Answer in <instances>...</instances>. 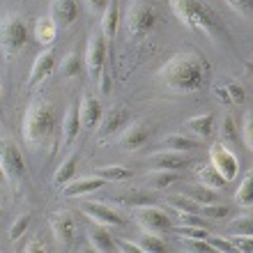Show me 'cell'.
<instances>
[{
  "instance_id": "obj_1",
  "label": "cell",
  "mask_w": 253,
  "mask_h": 253,
  "mask_svg": "<svg viewBox=\"0 0 253 253\" xmlns=\"http://www.w3.org/2000/svg\"><path fill=\"white\" fill-rule=\"evenodd\" d=\"M207 79H210V62L193 51L173 55L157 72V81L161 85L177 94L196 92L198 87L205 85Z\"/></svg>"
},
{
  "instance_id": "obj_2",
  "label": "cell",
  "mask_w": 253,
  "mask_h": 253,
  "mask_svg": "<svg viewBox=\"0 0 253 253\" xmlns=\"http://www.w3.org/2000/svg\"><path fill=\"white\" fill-rule=\"evenodd\" d=\"M170 7L182 26H187L193 33L205 35L212 42L226 37V28L221 23L219 14L203 0H170Z\"/></svg>"
},
{
  "instance_id": "obj_3",
  "label": "cell",
  "mask_w": 253,
  "mask_h": 253,
  "mask_svg": "<svg viewBox=\"0 0 253 253\" xmlns=\"http://www.w3.org/2000/svg\"><path fill=\"white\" fill-rule=\"evenodd\" d=\"M53 126H55L53 106L44 99L30 101V106L26 108V115H23V140H26V145L30 147L44 145L53 136Z\"/></svg>"
},
{
  "instance_id": "obj_4",
  "label": "cell",
  "mask_w": 253,
  "mask_h": 253,
  "mask_svg": "<svg viewBox=\"0 0 253 253\" xmlns=\"http://www.w3.org/2000/svg\"><path fill=\"white\" fill-rule=\"evenodd\" d=\"M0 168L5 173L7 184H12L14 189H21V184L26 180V161H23L19 145L5 136L0 138Z\"/></svg>"
},
{
  "instance_id": "obj_5",
  "label": "cell",
  "mask_w": 253,
  "mask_h": 253,
  "mask_svg": "<svg viewBox=\"0 0 253 253\" xmlns=\"http://www.w3.org/2000/svg\"><path fill=\"white\" fill-rule=\"evenodd\" d=\"M28 44V26L21 21V16H5L0 21V51L5 58L19 55Z\"/></svg>"
},
{
  "instance_id": "obj_6",
  "label": "cell",
  "mask_w": 253,
  "mask_h": 253,
  "mask_svg": "<svg viewBox=\"0 0 253 253\" xmlns=\"http://www.w3.org/2000/svg\"><path fill=\"white\" fill-rule=\"evenodd\" d=\"M157 26V12H154L152 5L147 2H131L126 7V14H125V30L129 37L133 40H143L145 35H150Z\"/></svg>"
},
{
  "instance_id": "obj_7",
  "label": "cell",
  "mask_w": 253,
  "mask_h": 253,
  "mask_svg": "<svg viewBox=\"0 0 253 253\" xmlns=\"http://www.w3.org/2000/svg\"><path fill=\"white\" fill-rule=\"evenodd\" d=\"M210 164L216 168V173L226 182H233L240 173V159L230 152V147L223 140H219V143H214L210 147Z\"/></svg>"
},
{
  "instance_id": "obj_8",
  "label": "cell",
  "mask_w": 253,
  "mask_h": 253,
  "mask_svg": "<svg viewBox=\"0 0 253 253\" xmlns=\"http://www.w3.org/2000/svg\"><path fill=\"white\" fill-rule=\"evenodd\" d=\"M85 69L92 79H99L104 62H106V37L101 33H90L87 37V48H85Z\"/></svg>"
},
{
  "instance_id": "obj_9",
  "label": "cell",
  "mask_w": 253,
  "mask_h": 253,
  "mask_svg": "<svg viewBox=\"0 0 253 253\" xmlns=\"http://www.w3.org/2000/svg\"><path fill=\"white\" fill-rule=\"evenodd\" d=\"M133 219L138 221V226L145 230V233H166L168 228H170V219H168V214L159 207H152V205H140L136 207V212H133Z\"/></svg>"
},
{
  "instance_id": "obj_10",
  "label": "cell",
  "mask_w": 253,
  "mask_h": 253,
  "mask_svg": "<svg viewBox=\"0 0 253 253\" xmlns=\"http://www.w3.org/2000/svg\"><path fill=\"white\" fill-rule=\"evenodd\" d=\"M48 226H51V233L55 237V244L60 249H69L74 242V235H76V226H74V216L65 210L51 214L48 219Z\"/></svg>"
},
{
  "instance_id": "obj_11",
  "label": "cell",
  "mask_w": 253,
  "mask_h": 253,
  "mask_svg": "<svg viewBox=\"0 0 253 253\" xmlns=\"http://www.w3.org/2000/svg\"><path fill=\"white\" fill-rule=\"evenodd\" d=\"M126 125H129V111L125 106H113L111 111L101 115L97 136H99V140H106L111 136H115L120 129H125Z\"/></svg>"
},
{
  "instance_id": "obj_12",
  "label": "cell",
  "mask_w": 253,
  "mask_h": 253,
  "mask_svg": "<svg viewBox=\"0 0 253 253\" xmlns=\"http://www.w3.org/2000/svg\"><path fill=\"white\" fill-rule=\"evenodd\" d=\"M81 212L85 214L92 223H99V226H113V228L125 226V219H122L120 214L115 212V210H111V207L101 205V203H83Z\"/></svg>"
},
{
  "instance_id": "obj_13",
  "label": "cell",
  "mask_w": 253,
  "mask_h": 253,
  "mask_svg": "<svg viewBox=\"0 0 253 253\" xmlns=\"http://www.w3.org/2000/svg\"><path fill=\"white\" fill-rule=\"evenodd\" d=\"M55 69V51L53 48H46V51H42L37 58H35L33 62V69H30V76H28V83L26 87L30 90V87L40 85V83H44V81L53 74Z\"/></svg>"
},
{
  "instance_id": "obj_14",
  "label": "cell",
  "mask_w": 253,
  "mask_h": 253,
  "mask_svg": "<svg viewBox=\"0 0 253 253\" xmlns=\"http://www.w3.org/2000/svg\"><path fill=\"white\" fill-rule=\"evenodd\" d=\"M150 138V129H147L143 122H129L125 126V131L118 136V145L125 150V152H136L147 143Z\"/></svg>"
},
{
  "instance_id": "obj_15",
  "label": "cell",
  "mask_w": 253,
  "mask_h": 253,
  "mask_svg": "<svg viewBox=\"0 0 253 253\" xmlns=\"http://www.w3.org/2000/svg\"><path fill=\"white\" fill-rule=\"evenodd\" d=\"M101 115H104V108H101V101L92 94H83L79 104V120H81V129H87L92 131L94 126L99 125Z\"/></svg>"
},
{
  "instance_id": "obj_16",
  "label": "cell",
  "mask_w": 253,
  "mask_h": 253,
  "mask_svg": "<svg viewBox=\"0 0 253 253\" xmlns=\"http://www.w3.org/2000/svg\"><path fill=\"white\" fill-rule=\"evenodd\" d=\"M152 170H182L189 166V157L184 152H173V150H161L150 157Z\"/></svg>"
},
{
  "instance_id": "obj_17",
  "label": "cell",
  "mask_w": 253,
  "mask_h": 253,
  "mask_svg": "<svg viewBox=\"0 0 253 253\" xmlns=\"http://www.w3.org/2000/svg\"><path fill=\"white\" fill-rule=\"evenodd\" d=\"M51 19L55 21L58 28L72 26L79 19V5L76 0H53L51 2Z\"/></svg>"
},
{
  "instance_id": "obj_18",
  "label": "cell",
  "mask_w": 253,
  "mask_h": 253,
  "mask_svg": "<svg viewBox=\"0 0 253 253\" xmlns=\"http://www.w3.org/2000/svg\"><path fill=\"white\" fill-rule=\"evenodd\" d=\"M87 244L90 249L97 253H108V251H115V237L108 233L106 226H99V223H92L87 228Z\"/></svg>"
},
{
  "instance_id": "obj_19",
  "label": "cell",
  "mask_w": 253,
  "mask_h": 253,
  "mask_svg": "<svg viewBox=\"0 0 253 253\" xmlns=\"http://www.w3.org/2000/svg\"><path fill=\"white\" fill-rule=\"evenodd\" d=\"M106 184V180L97 177H81V180H69L62 187V196H83V193H92Z\"/></svg>"
},
{
  "instance_id": "obj_20",
  "label": "cell",
  "mask_w": 253,
  "mask_h": 253,
  "mask_svg": "<svg viewBox=\"0 0 253 253\" xmlns=\"http://www.w3.org/2000/svg\"><path fill=\"white\" fill-rule=\"evenodd\" d=\"M81 131V120H79V106L69 104L65 113V120H62V145H72L76 136Z\"/></svg>"
},
{
  "instance_id": "obj_21",
  "label": "cell",
  "mask_w": 253,
  "mask_h": 253,
  "mask_svg": "<svg viewBox=\"0 0 253 253\" xmlns=\"http://www.w3.org/2000/svg\"><path fill=\"white\" fill-rule=\"evenodd\" d=\"M118 21H120V9H118V0L106 2L104 12H101V35L111 40L118 30Z\"/></svg>"
},
{
  "instance_id": "obj_22",
  "label": "cell",
  "mask_w": 253,
  "mask_h": 253,
  "mask_svg": "<svg viewBox=\"0 0 253 253\" xmlns=\"http://www.w3.org/2000/svg\"><path fill=\"white\" fill-rule=\"evenodd\" d=\"M55 37H58V26H55V21L51 19V16L37 19V23H35V40L40 42V44H44V46H51L55 42Z\"/></svg>"
},
{
  "instance_id": "obj_23",
  "label": "cell",
  "mask_w": 253,
  "mask_h": 253,
  "mask_svg": "<svg viewBox=\"0 0 253 253\" xmlns=\"http://www.w3.org/2000/svg\"><path fill=\"white\" fill-rule=\"evenodd\" d=\"M184 129L193 133V136H198V138H207L210 133L214 131V115L212 113H205V115H193L184 122Z\"/></svg>"
},
{
  "instance_id": "obj_24",
  "label": "cell",
  "mask_w": 253,
  "mask_h": 253,
  "mask_svg": "<svg viewBox=\"0 0 253 253\" xmlns=\"http://www.w3.org/2000/svg\"><path fill=\"white\" fill-rule=\"evenodd\" d=\"M196 177H198V182L200 184H205V187H210V189H214V191H223L226 189V184L228 182L221 177L219 173H216V168L210 164V166H198L196 168Z\"/></svg>"
},
{
  "instance_id": "obj_25",
  "label": "cell",
  "mask_w": 253,
  "mask_h": 253,
  "mask_svg": "<svg viewBox=\"0 0 253 253\" xmlns=\"http://www.w3.org/2000/svg\"><path fill=\"white\" fill-rule=\"evenodd\" d=\"M76 164H79V154H69L60 166L55 168L53 173V187H65L69 180H74V173H76Z\"/></svg>"
},
{
  "instance_id": "obj_26",
  "label": "cell",
  "mask_w": 253,
  "mask_h": 253,
  "mask_svg": "<svg viewBox=\"0 0 253 253\" xmlns=\"http://www.w3.org/2000/svg\"><path fill=\"white\" fill-rule=\"evenodd\" d=\"M184 196L191 198L196 205H207V203H216L219 200V193L214 189L205 187V184H191V187L184 189Z\"/></svg>"
},
{
  "instance_id": "obj_27",
  "label": "cell",
  "mask_w": 253,
  "mask_h": 253,
  "mask_svg": "<svg viewBox=\"0 0 253 253\" xmlns=\"http://www.w3.org/2000/svg\"><path fill=\"white\" fill-rule=\"evenodd\" d=\"M180 180V173L177 170H152V173L145 175V184L152 189H166L170 184Z\"/></svg>"
},
{
  "instance_id": "obj_28",
  "label": "cell",
  "mask_w": 253,
  "mask_h": 253,
  "mask_svg": "<svg viewBox=\"0 0 253 253\" xmlns=\"http://www.w3.org/2000/svg\"><path fill=\"white\" fill-rule=\"evenodd\" d=\"M133 244H136V249H138L140 253H164L166 251V242L161 240L159 235L145 233V230H143V235H140Z\"/></svg>"
},
{
  "instance_id": "obj_29",
  "label": "cell",
  "mask_w": 253,
  "mask_h": 253,
  "mask_svg": "<svg viewBox=\"0 0 253 253\" xmlns=\"http://www.w3.org/2000/svg\"><path fill=\"white\" fill-rule=\"evenodd\" d=\"M161 147L164 150H173V152H191L196 147V140L191 136H184V133H170L161 140Z\"/></svg>"
},
{
  "instance_id": "obj_30",
  "label": "cell",
  "mask_w": 253,
  "mask_h": 253,
  "mask_svg": "<svg viewBox=\"0 0 253 253\" xmlns=\"http://www.w3.org/2000/svg\"><path fill=\"white\" fill-rule=\"evenodd\" d=\"M97 175L106 182H125V180H129L133 173L126 166H120V164H108V166H101L99 170H97Z\"/></svg>"
},
{
  "instance_id": "obj_31",
  "label": "cell",
  "mask_w": 253,
  "mask_h": 253,
  "mask_svg": "<svg viewBox=\"0 0 253 253\" xmlns=\"http://www.w3.org/2000/svg\"><path fill=\"white\" fill-rule=\"evenodd\" d=\"M235 203L240 207H251L253 205V173L249 170L242 180L240 189L235 191Z\"/></svg>"
},
{
  "instance_id": "obj_32",
  "label": "cell",
  "mask_w": 253,
  "mask_h": 253,
  "mask_svg": "<svg viewBox=\"0 0 253 253\" xmlns=\"http://www.w3.org/2000/svg\"><path fill=\"white\" fill-rule=\"evenodd\" d=\"M198 214H200V216H205V219L221 221V219H226L228 214H230V207H228V205H221L219 200H216V203H207V205H200V207H198Z\"/></svg>"
},
{
  "instance_id": "obj_33",
  "label": "cell",
  "mask_w": 253,
  "mask_h": 253,
  "mask_svg": "<svg viewBox=\"0 0 253 253\" xmlns=\"http://www.w3.org/2000/svg\"><path fill=\"white\" fill-rule=\"evenodd\" d=\"M81 69H83V60H81L79 53H67L65 60L60 62V74L65 76V79H72V76H76V74H81Z\"/></svg>"
},
{
  "instance_id": "obj_34",
  "label": "cell",
  "mask_w": 253,
  "mask_h": 253,
  "mask_svg": "<svg viewBox=\"0 0 253 253\" xmlns=\"http://www.w3.org/2000/svg\"><path fill=\"white\" fill-rule=\"evenodd\" d=\"M166 205L168 207H173V210H177V212H191V214H198V207L191 198H187L184 193H180V196H168L166 198Z\"/></svg>"
},
{
  "instance_id": "obj_35",
  "label": "cell",
  "mask_w": 253,
  "mask_h": 253,
  "mask_svg": "<svg viewBox=\"0 0 253 253\" xmlns=\"http://www.w3.org/2000/svg\"><path fill=\"white\" fill-rule=\"evenodd\" d=\"M28 226H30V214L28 212H23V214H19L16 219H14V223H12V228H9V240L12 242H16L21 237V235L28 230Z\"/></svg>"
},
{
  "instance_id": "obj_36",
  "label": "cell",
  "mask_w": 253,
  "mask_h": 253,
  "mask_svg": "<svg viewBox=\"0 0 253 253\" xmlns=\"http://www.w3.org/2000/svg\"><path fill=\"white\" fill-rule=\"evenodd\" d=\"M228 242L233 244V251H242V253H251L253 251V235H230Z\"/></svg>"
},
{
  "instance_id": "obj_37",
  "label": "cell",
  "mask_w": 253,
  "mask_h": 253,
  "mask_svg": "<svg viewBox=\"0 0 253 253\" xmlns=\"http://www.w3.org/2000/svg\"><path fill=\"white\" fill-rule=\"evenodd\" d=\"M177 233L182 237H189V240H205L210 235V230L203 226H177Z\"/></svg>"
},
{
  "instance_id": "obj_38",
  "label": "cell",
  "mask_w": 253,
  "mask_h": 253,
  "mask_svg": "<svg viewBox=\"0 0 253 253\" xmlns=\"http://www.w3.org/2000/svg\"><path fill=\"white\" fill-rule=\"evenodd\" d=\"M118 200H122L125 205H131V207H140V205L152 203V198H150V196H145V193H138V191H131V193H125V196H118Z\"/></svg>"
},
{
  "instance_id": "obj_39",
  "label": "cell",
  "mask_w": 253,
  "mask_h": 253,
  "mask_svg": "<svg viewBox=\"0 0 253 253\" xmlns=\"http://www.w3.org/2000/svg\"><path fill=\"white\" fill-rule=\"evenodd\" d=\"M221 140H230V143L240 140V133L235 129L233 118H223V122H221Z\"/></svg>"
},
{
  "instance_id": "obj_40",
  "label": "cell",
  "mask_w": 253,
  "mask_h": 253,
  "mask_svg": "<svg viewBox=\"0 0 253 253\" xmlns=\"http://www.w3.org/2000/svg\"><path fill=\"white\" fill-rule=\"evenodd\" d=\"M242 143L247 150H253V115H244V125H242Z\"/></svg>"
},
{
  "instance_id": "obj_41",
  "label": "cell",
  "mask_w": 253,
  "mask_h": 253,
  "mask_svg": "<svg viewBox=\"0 0 253 253\" xmlns=\"http://www.w3.org/2000/svg\"><path fill=\"white\" fill-rule=\"evenodd\" d=\"M226 2L233 7V9L240 14V16H244V19H251V14H253V0H226Z\"/></svg>"
},
{
  "instance_id": "obj_42",
  "label": "cell",
  "mask_w": 253,
  "mask_h": 253,
  "mask_svg": "<svg viewBox=\"0 0 253 253\" xmlns=\"http://www.w3.org/2000/svg\"><path fill=\"white\" fill-rule=\"evenodd\" d=\"M205 240H207V244L212 247V251H233V244L228 242V237H214V235H207Z\"/></svg>"
},
{
  "instance_id": "obj_43",
  "label": "cell",
  "mask_w": 253,
  "mask_h": 253,
  "mask_svg": "<svg viewBox=\"0 0 253 253\" xmlns=\"http://www.w3.org/2000/svg\"><path fill=\"white\" fill-rule=\"evenodd\" d=\"M233 233H235V235H253L251 216H242V219H235Z\"/></svg>"
},
{
  "instance_id": "obj_44",
  "label": "cell",
  "mask_w": 253,
  "mask_h": 253,
  "mask_svg": "<svg viewBox=\"0 0 253 253\" xmlns=\"http://www.w3.org/2000/svg\"><path fill=\"white\" fill-rule=\"evenodd\" d=\"M226 90H228V97H230V104H244L247 94H244L242 85H237V83H228Z\"/></svg>"
},
{
  "instance_id": "obj_45",
  "label": "cell",
  "mask_w": 253,
  "mask_h": 253,
  "mask_svg": "<svg viewBox=\"0 0 253 253\" xmlns=\"http://www.w3.org/2000/svg\"><path fill=\"white\" fill-rule=\"evenodd\" d=\"M184 249H187V251H198V253L212 251V247L207 244V240H189V237H184Z\"/></svg>"
},
{
  "instance_id": "obj_46",
  "label": "cell",
  "mask_w": 253,
  "mask_h": 253,
  "mask_svg": "<svg viewBox=\"0 0 253 253\" xmlns=\"http://www.w3.org/2000/svg\"><path fill=\"white\" fill-rule=\"evenodd\" d=\"M48 249H46V244H44V242H30V244H28L26 247V253H46Z\"/></svg>"
},
{
  "instance_id": "obj_47",
  "label": "cell",
  "mask_w": 253,
  "mask_h": 253,
  "mask_svg": "<svg viewBox=\"0 0 253 253\" xmlns=\"http://www.w3.org/2000/svg\"><path fill=\"white\" fill-rule=\"evenodd\" d=\"M108 0H85V7L90 12H104V7H106Z\"/></svg>"
},
{
  "instance_id": "obj_48",
  "label": "cell",
  "mask_w": 253,
  "mask_h": 253,
  "mask_svg": "<svg viewBox=\"0 0 253 253\" xmlns=\"http://www.w3.org/2000/svg\"><path fill=\"white\" fill-rule=\"evenodd\" d=\"M99 85H101V92L104 94L111 90V74H106L104 69H101V74H99Z\"/></svg>"
},
{
  "instance_id": "obj_49",
  "label": "cell",
  "mask_w": 253,
  "mask_h": 253,
  "mask_svg": "<svg viewBox=\"0 0 253 253\" xmlns=\"http://www.w3.org/2000/svg\"><path fill=\"white\" fill-rule=\"evenodd\" d=\"M214 94H216V99H219L221 104H230V97H228L226 87H214Z\"/></svg>"
},
{
  "instance_id": "obj_50",
  "label": "cell",
  "mask_w": 253,
  "mask_h": 253,
  "mask_svg": "<svg viewBox=\"0 0 253 253\" xmlns=\"http://www.w3.org/2000/svg\"><path fill=\"white\" fill-rule=\"evenodd\" d=\"M5 182H7L5 180V173H2V168H0V184H5Z\"/></svg>"
},
{
  "instance_id": "obj_51",
  "label": "cell",
  "mask_w": 253,
  "mask_h": 253,
  "mask_svg": "<svg viewBox=\"0 0 253 253\" xmlns=\"http://www.w3.org/2000/svg\"><path fill=\"white\" fill-rule=\"evenodd\" d=\"M0 99H2V87H0Z\"/></svg>"
},
{
  "instance_id": "obj_52",
  "label": "cell",
  "mask_w": 253,
  "mask_h": 253,
  "mask_svg": "<svg viewBox=\"0 0 253 253\" xmlns=\"http://www.w3.org/2000/svg\"><path fill=\"white\" fill-rule=\"evenodd\" d=\"M0 219H2V207H0Z\"/></svg>"
}]
</instances>
